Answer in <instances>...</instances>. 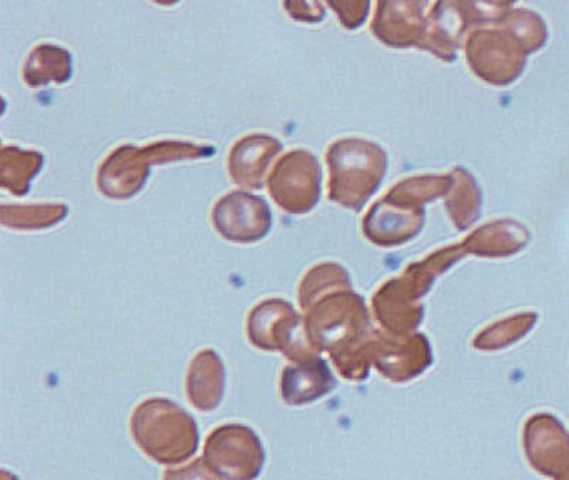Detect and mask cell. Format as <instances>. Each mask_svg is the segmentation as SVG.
<instances>
[{
  "label": "cell",
  "instance_id": "obj_1",
  "mask_svg": "<svg viewBox=\"0 0 569 480\" xmlns=\"http://www.w3.org/2000/svg\"><path fill=\"white\" fill-rule=\"evenodd\" d=\"M305 330L312 349L328 352L345 379L368 377L371 357L368 309L351 287L332 290L305 310Z\"/></svg>",
  "mask_w": 569,
  "mask_h": 480
},
{
  "label": "cell",
  "instance_id": "obj_2",
  "mask_svg": "<svg viewBox=\"0 0 569 480\" xmlns=\"http://www.w3.org/2000/svg\"><path fill=\"white\" fill-rule=\"evenodd\" d=\"M131 432L139 449L162 466H178L198 452V423L182 407L162 397L136 407Z\"/></svg>",
  "mask_w": 569,
  "mask_h": 480
},
{
  "label": "cell",
  "instance_id": "obj_3",
  "mask_svg": "<svg viewBox=\"0 0 569 480\" xmlns=\"http://www.w3.org/2000/svg\"><path fill=\"white\" fill-rule=\"evenodd\" d=\"M329 167V200L359 210L381 183L386 153L362 139H339L326 152Z\"/></svg>",
  "mask_w": 569,
  "mask_h": 480
},
{
  "label": "cell",
  "instance_id": "obj_4",
  "mask_svg": "<svg viewBox=\"0 0 569 480\" xmlns=\"http://www.w3.org/2000/svg\"><path fill=\"white\" fill-rule=\"evenodd\" d=\"M246 333L256 349L281 352L291 363L319 356L306 337L305 319L288 300L268 299L252 307Z\"/></svg>",
  "mask_w": 569,
  "mask_h": 480
},
{
  "label": "cell",
  "instance_id": "obj_5",
  "mask_svg": "<svg viewBox=\"0 0 569 480\" xmlns=\"http://www.w3.org/2000/svg\"><path fill=\"white\" fill-rule=\"evenodd\" d=\"M202 459L221 480H256L264 467L266 452L251 427L224 423L209 433Z\"/></svg>",
  "mask_w": 569,
  "mask_h": 480
},
{
  "label": "cell",
  "instance_id": "obj_6",
  "mask_svg": "<svg viewBox=\"0 0 569 480\" xmlns=\"http://www.w3.org/2000/svg\"><path fill=\"white\" fill-rule=\"evenodd\" d=\"M321 163L306 149L286 152L269 173V196L276 206L292 216H305L321 199Z\"/></svg>",
  "mask_w": 569,
  "mask_h": 480
},
{
  "label": "cell",
  "instance_id": "obj_7",
  "mask_svg": "<svg viewBox=\"0 0 569 480\" xmlns=\"http://www.w3.org/2000/svg\"><path fill=\"white\" fill-rule=\"evenodd\" d=\"M161 140L148 146L122 143L116 147L98 169V189L106 199L128 200L144 189L151 169L164 166Z\"/></svg>",
  "mask_w": 569,
  "mask_h": 480
},
{
  "label": "cell",
  "instance_id": "obj_8",
  "mask_svg": "<svg viewBox=\"0 0 569 480\" xmlns=\"http://www.w3.org/2000/svg\"><path fill=\"white\" fill-rule=\"evenodd\" d=\"M216 232L232 243H254L264 239L272 229V212L268 202L254 193H226L212 207Z\"/></svg>",
  "mask_w": 569,
  "mask_h": 480
},
{
  "label": "cell",
  "instance_id": "obj_9",
  "mask_svg": "<svg viewBox=\"0 0 569 480\" xmlns=\"http://www.w3.org/2000/svg\"><path fill=\"white\" fill-rule=\"evenodd\" d=\"M281 150V140L268 133L256 132L241 137L229 150V177L241 189H262L268 182L266 172Z\"/></svg>",
  "mask_w": 569,
  "mask_h": 480
},
{
  "label": "cell",
  "instance_id": "obj_10",
  "mask_svg": "<svg viewBox=\"0 0 569 480\" xmlns=\"http://www.w3.org/2000/svg\"><path fill=\"white\" fill-rule=\"evenodd\" d=\"M281 397L289 406H306L328 396L336 379L325 359H312L286 366L281 373Z\"/></svg>",
  "mask_w": 569,
  "mask_h": 480
},
{
  "label": "cell",
  "instance_id": "obj_11",
  "mask_svg": "<svg viewBox=\"0 0 569 480\" xmlns=\"http://www.w3.org/2000/svg\"><path fill=\"white\" fill-rule=\"evenodd\" d=\"M226 369L216 350L204 349L192 359L186 377V396L196 410L212 412L222 402Z\"/></svg>",
  "mask_w": 569,
  "mask_h": 480
},
{
  "label": "cell",
  "instance_id": "obj_12",
  "mask_svg": "<svg viewBox=\"0 0 569 480\" xmlns=\"http://www.w3.org/2000/svg\"><path fill=\"white\" fill-rule=\"evenodd\" d=\"M74 72V62L72 53L64 47L56 43H39L29 53L22 67V80L31 89H41V87L62 86L69 82Z\"/></svg>",
  "mask_w": 569,
  "mask_h": 480
},
{
  "label": "cell",
  "instance_id": "obj_13",
  "mask_svg": "<svg viewBox=\"0 0 569 480\" xmlns=\"http://www.w3.org/2000/svg\"><path fill=\"white\" fill-rule=\"evenodd\" d=\"M44 153L19 146H4L0 150V186L12 196L24 197L32 180L44 167Z\"/></svg>",
  "mask_w": 569,
  "mask_h": 480
},
{
  "label": "cell",
  "instance_id": "obj_14",
  "mask_svg": "<svg viewBox=\"0 0 569 480\" xmlns=\"http://www.w3.org/2000/svg\"><path fill=\"white\" fill-rule=\"evenodd\" d=\"M69 216V207L64 203H31V206L0 207V222L6 229L18 232H38L61 223Z\"/></svg>",
  "mask_w": 569,
  "mask_h": 480
},
{
  "label": "cell",
  "instance_id": "obj_15",
  "mask_svg": "<svg viewBox=\"0 0 569 480\" xmlns=\"http://www.w3.org/2000/svg\"><path fill=\"white\" fill-rule=\"evenodd\" d=\"M342 287H351L348 272L339 263L322 262L311 267L302 277L299 286V306L302 312L308 310L319 297Z\"/></svg>",
  "mask_w": 569,
  "mask_h": 480
},
{
  "label": "cell",
  "instance_id": "obj_16",
  "mask_svg": "<svg viewBox=\"0 0 569 480\" xmlns=\"http://www.w3.org/2000/svg\"><path fill=\"white\" fill-rule=\"evenodd\" d=\"M328 6L338 12L346 29H358L365 22L369 9V3L366 2H329Z\"/></svg>",
  "mask_w": 569,
  "mask_h": 480
},
{
  "label": "cell",
  "instance_id": "obj_17",
  "mask_svg": "<svg viewBox=\"0 0 569 480\" xmlns=\"http://www.w3.org/2000/svg\"><path fill=\"white\" fill-rule=\"evenodd\" d=\"M164 480H221L211 469L204 459H196L189 466L181 469L166 470Z\"/></svg>",
  "mask_w": 569,
  "mask_h": 480
},
{
  "label": "cell",
  "instance_id": "obj_18",
  "mask_svg": "<svg viewBox=\"0 0 569 480\" xmlns=\"http://www.w3.org/2000/svg\"><path fill=\"white\" fill-rule=\"evenodd\" d=\"M284 9L291 19L301 22H319L326 16V3L321 2H286Z\"/></svg>",
  "mask_w": 569,
  "mask_h": 480
}]
</instances>
